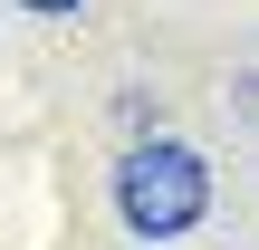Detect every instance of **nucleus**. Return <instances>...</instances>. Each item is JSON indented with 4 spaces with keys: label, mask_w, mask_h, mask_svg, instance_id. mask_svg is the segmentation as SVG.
<instances>
[{
    "label": "nucleus",
    "mask_w": 259,
    "mask_h": 250,
    "mask_svg": "<svg viewBox=\"0 0 259 250\" xmlns=\"http://www.w3.org/2000/svg\"><path fill=\"white\" fill-rule=\"evenodd\" d=\"M115 212H125V231L135 241H183L202 212H211V173H202V154L192 145H125V164H115Z\"/></svg>",
    "instance_id": "1"
},
{
    "label": "nucleus",
    "mask_w": 259,
    "mask_h": 250,
    "mask_svg": "<svg viewBox=\"0 0 259 250\" xmlns=\"http://www.w3.org/2000/svg\"><path fill=\"white\" fill-rule=\"evenodd\" d=\"M19 10H38V19H67V10H77V0H19Z\"/></svg>",
    "instance_id": "2"
}]
</instances>
